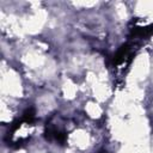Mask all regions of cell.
<instances>
[{"mask_svg":"<svg viewBox=\"0 0 153 153\" xmlns=\"http://www.w3.org/2000/svg\"><path fill=\"white\" fill-rule=\"evenodd\" d=\"M36 120V111L33 106H29L24 110L23 115H22V121L25 123H33Z\"/></svg>","mask_w":153,"mask_h":153,"instance_id":"7a4b0ae2","label":"cell"},{"mask_svg":"<svg viewBox=\"0 0 153 153\" xmlns=\"http://www.w3.org/2000/svg\"><path fill=\"white\" fill-rule=\"evenodd\" d=\"M153 35V25H148L145 27L141 26H135L130 29V37L134 38H146Z\"/></svg>","mask_w":153,"mask_h":153,"instance_id":"6da1fadb","label":"cell"},{"mask_svg":"<svg viewBox=\"0 0 153 153\" xmlns=\"http://www.w3.org/2000/svg\"><path fill=\"white\" fill-rule=\"evenodd\" d=\"M98 153H109V152H108L106 149H104V148H103V149H100V151H99Z\"/></svg>","mask_w":153,"mask_h":153,"instance_id":"3957f363","label":"cell"}]
</instances>
